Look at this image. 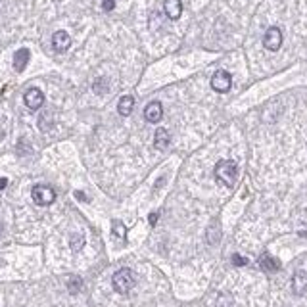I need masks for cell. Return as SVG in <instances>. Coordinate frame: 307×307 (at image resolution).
<instances>
[{"label":"cell","instance_id":"16","mask_svg":"<svg viewBox=\"0 0 307 307\" xmlns=\"http://www.w3.org/2000/svg\"><path fill=\"white\" fill-rule=\"evenodd\" d=\"M81 288H83V280L79 277H69L67 280V290L71 292V294H77V292H81Z\"/></svg>","mask_w":307,"mask_h":307},{"label":"cell","instance_id":"4","mask_svg":"<svg viewBox=\"0 0 307 307\" xmlns=\"http://www.w3.org/2000/svg\"><path fill=\"white\" fill-rule=\"evenodd\" d=\"M230 86H232V77H230L229 71L219 69V71H215V75L211 77V88L215 92H229Z\"/></svg>","mask_w":307,"mask_h":307},{"label":"cell","instance_id":"5","mask_svg":"<svg viewBox=\"0 0 307 307\" xmlns=\"http://www.w3.org/2000/svg\"><path fill=\"white\" fill-rule=\"evenodd\" d=\"M263 46L271 50V52H277L278 48L282 46V31L278 27L267 29V33L263 37Z\"/></svg>","mask_w":307,"mask_h":307},{"label":"cell","instance_id":"9","mask_svg":"<svg viewBox=\"0 0 307 307\" xmlns=\"http://www.w3.org/2000/svg\"><path fill=\"white\" fill-rule=\"evenodd\" d=\"M292 290L296 296H303L307 292V273L305 271H297L292 278Z\"/></svg>","mask_w":307,"mask_h":307},{"label":"cell","instance_id":"20","mask_svg":"<svg viewBox=\"0 0 307 307\" xmlns=\"http://www.w3.org/2000/svg\"><path fill=\"white\" fill-rule=\"evenodd\" d=\"M232 263H234L236 267H242V265H246V263H248V259L242 258V255H238V253H236V255H232Z\"/></svg>","mask_w":307,"mask_h":307},{"label":"cell","instance_id":"13","mask_svg":"<svg viewBox=\"0 0 307 307\" xmlns=\"http://www.w3.org/2000/svg\"><path fill=\"white\" fill-rule=\"evenodd\" d=\"M259 267L263 269V271H267V273H275V271H278V269H280V263H278L273 255L263 253V255L259 258Z\"/></svg>","mask_w":307,"mask_h":307},{"label":"cell","instance_id":"3","mask_svg":"<svg viewBox=\"0 0 307 307\" xmlns=\"http://www.w3.org/2000/svg\"><path fill=\"white\" fill-rule=\"evenodd\" d=\"M33 200H35V203H38V206H50L52 201L56 200V192H54V188H50V186H46V184H37V186H33Z\"/></svg>","mask_w":307,"mask_h":307},{"label":"cell","instance_id":"24","mask_svg":"<svg viewBox=\"0 0 307 307\" xmlns=\"http://www.w3.org/2000/svg\"><path fill=\"white\" fill-rule=\"evenodd\" d=\"M6 184H8V181H6V179H2V177H0V190H4V188H6Z\"/></svg>","mask_w":307,"mask_h":307},{"label":"cell","instance_id":"15","mask_svg":"<svg viewBox=\"0 0 307 307\" xmlns=\"http://www.w3.org/2000/svg\"><path fill=\"white\" fill-rule=\"evenodd\" d=\"M112 232H114L119 240H125V236H127V229H125V225L119 219H115L114 223H112Z\"/></svg>","mask_w":307,"mask_h":307},{"label":"cell","instance_id":"14","mask_svg":"<svg viewBox=\"0 0 307 307\" xmlns=\"http://www.w3.org/2000/svg\"><path fill=\"white\" fill-rule=\"evenodd\" d=\"M134 108V98L133 96H121V100H119V104H117V110H119V114L121 115H131V112H133Z\"/></svg>","mask_w":307,"mask_h":307},{"label":"cell","instance_id":"6","mask_svg":"<svg viewBox=\"0 0 307 307\" xmlns=\"http://www.w3.org/2000/svg\"><path fill=\"white\" fill-rule=\"evenodd\" d=\"M23 100H25V106H27L29 110H38L40 106L44 104V94L38 90V88H29L25 96H23Z\"/></svg>","mask_w":307,"mask_h":307},{"label":"cell","instance_id":"7","mask_svg":"<svg viewBox=\"0 0 307 307\" xmlns=\"http://www.w3.org/2000/svg\"><path fill=\"white\" fill-rule=\"evenodd\" d=\"M144 117H146L148 123H158V121H162L163 106L160 104V102H150V104L146 106V110H144Z\"/></svg>","mask_w":307,"mask_h":307},{"label":"cell","instance_id":"10","mask_svg":"<svg viewBox=\"0 0 307 307\" xmlns=\"http://www.w3.org/2000/svg\"><path fill=\"white\" fill-rule=\"evenodd\" d=\"M29 58H31V52L27 48H19L18 52L14 54V69L16 71H23L29 64Z\"/></svg>","mask_w":307,"mask_h":307},{"label":"cell","instance_id":"17","mask_svg":"<svg viewBox=\"0 0 307 307\" xmlns=\"http://www.w3.org/2000/svg\"><path fill=\"white\" fill-rule=\"evenodd\" d=\"M69 246H71L73 251H79V249L85 246V236H83V234H73L71 240H69Z\"/></svg>","mask_w":307,"mask_h":307},{"label":"cell","instance_id":"8","mask_svg":"<svg viewBox=\"0 0 307 307\" xmlns=\"http://www.w3.org/2000/svg\"><path fill=\"white\" fill-rule=\"evenodd\" d=\"M52 46L56 52H66L67 48L71 46V37L67 35L66 31H56L52 37Z\"/></svg>","mask_w":307,"mask_h":307},{"label":"cell","instance_id":"21","mask_svg":"<svg viewBox=\"0 0 307 307\" xmlns=\"http://www.w3.org/2000/svg\"><path fill=\"white\" fill-rule=\"evenodd\" d=\"M115 8V0H102V10L104 12H112Z\"/></svg>","mask_w":307,"mask_h":307},{"label":"cell","instance_id":"18","mask_svg":"<svg viewBox=\"0 0 307 307\" xmlns=\"http://www.w3.org/2000/svg\"><path fill=\"white\" fill-rule=\"evenodd\" d=\"M106 90H108V81L106 79H98L94 83V92L96 94H104Z\"/></svg>","mask_w":307,"mask_h":307},{"label":"cell","instance_id":"19","mask_svg":"<svg viewBox=\"0 0 307 307\" xmlns=\"http://www.w3.org/2000/svg\"><path fill=\"white\" fill-rule=\"evenodd\" d=\"M38 127L42 129V131H48L50 127H52V119H50V114H44L40 117V121H38Z\"/></svg>","mask_w":307,"mask_h":307},{"label":"cell","instance_id":"1","mask_svg":"<svg viewBox=\"0 0 307 307\" xmlns=\"http://www.w3.org/2000/svg\"><path fill=\"white\" fill-rule=\"evenodd\" d=\"M215 177H217V181L223 182L225 186H234V182H236V177H238V167H236V163L230 162V160H223L215 165Z\"/></svg>","mask_w":307,"mask_h":307},{"label":"cell","instance_id":"11","mask_svg":"<svg viewBox=\"0 0 307 307\" xmlns=\"http://www.w3.org/2000/svg\"><path fill=\"white\" fill-rule=\"evenodd\" d=\"M165 14L169 19H179L182 14L181 0H165Z\"/></svg>","mask_w":307,"mask_h":307},{"label":"cell","instance_id":"22","mask_svg":"<svg viewBox=\"0 0 307 307\" xmlns=\"http://www.w3.org/2000/svg\"><path fill=\"white\" fill-rule=\"evenodd\" d=\"M75 198H77V200H83V201H88V198H86V196H85V194H83V192H79V190H77V192H75Z\"/></svg>","mask_w":307,"mask_h":307},{"label":"cell","instance_id":"25","mask_svg":"<svg viewBox=\"0 0 307 307\" xmlns=\"http://www.w3.org/2000/svg\"><path fill=\"white\" fill-rule=\"evenodd\" d=\"M0 234H2V223H0Z\"/></svg>","mask_w":307,"mask_h":307},{"label":"cell","instance_id":"26","mask_svg":"<svg viewBox=\"0 0 307 307\" xmlns=\"http://www.w3.org/2000/svg\"><path fill=\"white\" fill-rule=\"evenodd\" d=\"M56 2H62V0H56Z\"/></svg>","mask_w":307,"mask_h":307},{"label":"cell","instance_id":"23","mask_svg":"<svg viewBox=\"0 0 307 307\" xmlns=\"http://www.w3.org/2000/svg\"><path fill=\"white\" fill-rule=\"evenodd\" d=\"M148 221H150V225H156V221H158V213H150Z\"/></svg>","mask_w":307,"mask_h":307},{"label":"cell","instance_id":"12","mask_svg":"<svg viewBox=\"0 0 307 307\" xmlns=\"http://www.w3.org/2000/svg\"><path fill=\"white\" fill-rule=\"evenodd\" d=\"M169 142H171V136L165 129H158L156 131V136H154V146L158 150H167L169 148Z\"/></svg>","mask_w":307,"mask_h":307},{"label":"cell","instance_id":"2","mask_svg":"<svg viewBox=\"0 0 307 307\" xmlns=\"http://www.w3.org/2000/svg\"><path fill=\"white\" fill-rule=\"evenodd\" d=\"M134 282H136V277H134V273L131 269H121V271H117L114 275V278H112L114 290L115 292H119V294L131 292L134 286Z\"/></svg>","mask_w":307,"mask_h":307}]
</instances>
